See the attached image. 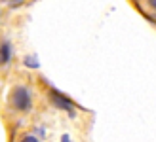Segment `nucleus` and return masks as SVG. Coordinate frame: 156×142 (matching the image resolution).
Returning a JSON list of instances; mask_svg holds the SVG:
<instances>
[{
	"mask_svg": "<svg viewBox=\"0 0 156 142\" xmlns=\"http://www.w3.org/2000/svg\"><path fill=\"white\" fill-rule=\"evenodd\" d=\"M8 106L13 114L29 116L34 110V93L25 83H15L8 93Z\"/></svg>",
	"mask_w": 156,
	"mask_h": 142,
	"instance_id": "1",
	"label": "nucleus"
},
{
	"mask_svg": "<svg viewBox=\"0 0 156 142\" xmlns=\"http://www.w3.org/2000/svg\"><path fill=\"white\" fill-rule=\"evenodd\" d=\"M48 100L51 102V106H55V110H63V112H67L69 116H76V108L74 104L69 99H65L61 93H55V91H50L48 93Z\"/></svg>",
	"mask_w": 156,
	"mask_h": 142,
	"instance_id": "2",
	"label": "nucleus"
},
{
	"mask_svg": "<svg viewBox=\"0 0 156 142\" xmlns=\"http://www.w3.org/2000/svg\"><path fill=\"white\" fill-rule=\"evenodd\" d=\"M12 59H13V46H12V42L4 40L0 44V68L8 66L12 63Z\"/></svg>",
	"mask_w": 156,
	"mask_h": 142,
	"instance_id": "3",
	"label": "nucleus"
},
{
	"mask_svg": "<svg viewBox=\"0 0 156 142\" xmlns=\"http://www.w3.org/2000/svg\"><path fill=\"white\" fill-rule=\"evenodd\" d=\"M141 2L145 4V8H147L149 12L156 13V0H141Z\"/></svg>",
	"mask_w": 156,
	"mask_h": 142,
	"instance_id": "4",
	"label": "nucleus"
}]
</instances>
